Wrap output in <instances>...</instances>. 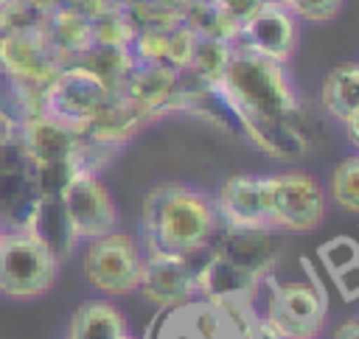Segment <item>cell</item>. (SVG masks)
Wrapping results in <instances>:
<instances>
[{
  "label": "cell",
  "mask_w": 359,
  "mask_h": 339,
  "mask_svg": "<svg viewBox=\"0 0 359 339\" xmlns=\"http://www.w3.org/2000/svg\"><path fill=\"white\" fill-rule=\"evenodd\" d=\"M222 233L216 202L191 185H157L143 199L140 238L146 252L194 258Z\"/></svg>",
  "instance_id": "obj_1"
},
{
  "label": "cell",
  "mask_w": 359,
  "mask_h": 339,
  "mask_svg": "<svg viewBox=\"0 0 359 339\" xmlns=\"http://www.w3.org/2000/svg\"><path fill=\"white\" fill-rule=\"evenodd\" d=\"M258 311L252 300H213L191 294L157 305L140 339H252Z\"/></svg>",
  "instance_id": "obj_2"
},
{
  "label": "cell",
  "mask_w": 359,
  "mask_h": 339,
  "mask_svg": "<svg viewBox=\"0 0 359 339\" xmlns=\"http://www.w3.org/2000/svg\"><path fill=\"white\" fill-rule=\"evenodd\" d=\"M219 87L236 106L238 118H297L300 101L286 67L236 42Z\"/></svg>",
  "instance_id": "obj_3"
},
{
  "label": "cell",
  "mask_w": 359,
  "mask_h": 339,
  "mask_svg": "<svg viewBox=\"0 0 359 339\" xmlns=\"http://www.w3.org/2000/svg\"><path fill=\"white\" fill-rule=\"evenodd\" d=\"M264 213L269 227L289 233H311L325 216V193L306 171H283L261 177Z\"/></svg>",
  "instance_id": "obj_4"
},
{
  "label": "cell",
  "mask_w": 359,
  "mask_h": 339,
  "mask_svg": "<svg viewBox=\"0 0 359 339\" xmlns=\"http://www.w3.org/2000/svg\"><path fill=\"white\" fill-rule=\"evenodd\" d=\"M109 92L112 90L84 64L79 62L62 64L59 73L42 87L39 115L73 132H81L84 123L98 112V106L107 101Z\"/></svg>",
  "instance_id": "obj_5"
},
{
  "label": "cell",
  "mask_w": 359,
  "mask_h": 339,
  "mask_svg": "<svg viewBox=\"0 0 359 339\" xmlns=\"http://www.w3.org/2000/svg\"><path fill=\"white\" fill-rule=\"evenodd\" d=\"M59 275V263L25 230L0 235V294L31 300L45 294Z\"/></svg>",
  "instance_id": "obj_6"
},
{
  "label": "cell",
  "mask_w": 359,
  "mask_h": 339,
  "mask_svg": "<svg viewBox=\"0 0 359 339\" xmlns=\"http://www.w3.org/2000/svg\"><path fill=\"white\" fill-rule=\"evenodd\" d=\"M140 247L132 235L126 233H107L101 238L87 241L81 269L84 277L104 294L109 297H123L137 289V275H140Z\"/></svg>",
  "instance_id": "obj_7"
},
{
  "label": "cell",
  "mask_w": 359,
  "mask_h": 339,
  "mask_svg": "<svg viewBox=\"0 0 359 339\" xmlns=\"http://www.w3.org/2000/svg\"><path fill=\"white\" fill-rule=\"evenodd\" d=\"M34 160L17 137L0 140V224L11 230H25L36 202H39Z\"/></svg>",
  "instance_id": "obj_8"
},
{
  "label": "cell",
  "mask_w": 359,
  "mask_h": 339,
  "mask_svg": "<svg viewBox=\"0 0 359 339\" xmlns=\"http://www.w3.org/2000/svg\"><path fill=\"white\" fill-rule=\"evenodd\" d=\"M62 64L65 62L48 42L42 25H25L0 34V67L8 76L25 84L45 87L59 73Z\"/></svg>",
  "instance_id": "obj_9"
},
{
  "label": "cell",
  "mask_w": 359,
  "mask_h": 339,
  "mask_svg": "<svg viewBox=\"0 0 359 339\" xmlns=\"http://www.w3.org/2000/svg\"><path fill=\"white\" fill-rule=\"evenodd\" d=\"M62 205L79 241H93L115 230V202L95 174L73 177L62 191Z\"/></svg>",
  "instance_id": "obj_10"
},
{
  "label": "cell",
  "mask_w": 359,
  "mask_h": 339,
  "mask_svg": "<svg viewBox=\"0 0 359 339\" xmlns=\"http://www.w3.org/2000/svg\"><path fill=\"white\" fill-rule=\"evenodd\" d=\"M236 45L286 64L297 50V17L278 3H264L236 34Z\"/></svg>",
  "instance_id": "obj_11"
},
{
  "label": "cell",
  "mask_w": 359,
  "mask_h": 339,
  "mask_svg": "<svg viewBox=\"0 0 359 339\" xmlns=\"http://www.w3.org/2000/svg\"><path fill=\"white\" fill-rule=\"evenodd\" d=\"M135 291H143L146 300L157 305L185 300L196 294V266L191 263V258L146 252L140 258V275Z\"/></svg>",
  "instance_id": "obj_12"
},
{
  "label": "cell",
  "mask_w": 359,
  "mask_h": 339,
  "mask_svg": "<svg viewBox=\"0 0 359 339\" xmlns=\"http://www.w3.org/2000/svg\"><path fill=\"white\" fill-rule=\"evenodd\" d=\"M216 213L222 227L227 230H269L266 213H264V193H261V177L255 174H236L224 179L219 188Z\"/></svg>",
  "instance_id": "obj_13"
},
{
  "label": "cell",
  "mask_w": 359,
  "mask_h": 339,
  "mask_svg": "<svg viewBox=\"0 0 359 339\" xmlns=\"http://www.w3.org/2000/svg\"><path fill=\"white\" fill-rule=\"evenodd\" d=\"M180 70L168 64H135L121 92L129 95L143 115H163L174 106Z\"/></svg>",
  "instance_id": "obj_14"
},
{
  "label": "cell",
  "mask_w": 359,
  "mask_h": 339,
  "mask_svg": "<svg viewBox=\"0 0 359 339\" xmlns=\"http://www.w3.org/2000/svg\"><path fill=\"white\" fill-rule=\"evenodd\" d=\"M25 233H31L59 266H62V261L70 258V252L79 241L70 227V219L65 213L62 196H39V202L25 224Z\"/></svg>",
  "instance_id": "obj_15"
},
{
  "label": "cell",
  "mask_w": 359,
  "mask_h": 339,
  "mask_svg": "<svg viewBox=\"0 0 359 339\" xmlns=\"http://www.w3.org/2000/svg\"><path fill=\"white\" fill-rule=\"evenodd\" d=\"M241 134L272 157H300L309 151V140L297 126V118H238Z\"/></svg>",
  "instance_id": "obj_16"
},
{
  "label": "cell",
  "mask_w": 359,
  "mask_h": 339,
  "mask_svg": "<svg viewBox=\"0 0 359 339\" xmlns=\"http://www.w3.org/2000/svg\"><path fill=\"white\" fill-rule=\"evenodd\" d=\"M258 280L261 277L233 266L213 249L196 266V294H205L213 300H252Z\"/></svg>",
  "instance_id": "obj_17"
},
{
  "label": "cell",
  "mask_w": 359,
  "mask_h": 339,
  "mask_svg": "<svg viewBox=\"0 0 359 339\" xmlns=\"http://www.w3.org/2000/svg\"><path fill=\"white\" fill-rule=\"evenodd\" d=\"M320 104L334 120L345 126L359 120V64L356 62H339L328 70L320 87Z\"/></svg>",
  "instance_id": "obj_18"
},
{
  "label": "cell",
  "mask_w": 359,
  "mask_h": 339,
  "mask_svg": "<svg viewBox=\"0 0 359 339\" xmlns=\"http://www.w3.org/2000/svg\"><path fill=\"white\" fill-rule=\"evenodd\" d=\"M272 305L278 311H283L286 317H292L300 328H306L311 336H317V331L323 328L325 322V314H328V300H325V291L320 289L317 280L311 283H286L275 291L272 297Z\"/></svg>",
  "instance_id": "obj_19"
},
{
  "label": "cell",
  "mask_w": 359,
  "mask_h": 339,
  "mask_svg": "<svg viewBox=\"0 0 359 339\" xmlns=\"http://www.w3.org/2000/svg\"><path fill=\"white\" fill-rule=\"evenodd\" d=\"M48 42L53 45V50L59 53V59L65 62V56H81L90 45H93V22L73 11L70 6H59L50 14H45V20L39 22Z\"/></svg>",
  "instance_id": "obj_20"
},
{
  "label": "cell",
  "mask_w": 359,
  "mask_h": 339,
  "mask_svg": "<svg viewBox=\"0 0 359 339\" xmlns=\"http://www.w3.org/2000/svg\"><path fill=\"white\" fill-rule=\"evenodd\" d=\"M216 238L219 247L213 252H219L233 266L261 277L272 258V241L266 238V230H224Z\"/></svg>",
  "instance_id": "obj_21"
},
{
  "label": "cell",
  "mask_w": 359,
  "mask_h": 339,
  "mask_svg": "<svg viewBox=\"0 0 359 339\" xmlns=\"http://www.w3.org/2000/svg\"><path fill=\"white\" fill-rule=\"evenodd\" d=\"M129 333L123 314L107 300L81 303L67 325V339H121Z\"/></svg>",
  "instance_id": "obj_22"
},
{
  "label": "cell",
  "mask_w": 359,
  "mask_h": 339,
  "mask_svg": "<svg viewBox=\"0 0 359 339\" xmlns=\"http://www.w3.org/2000/svg\"><path fill=\"white\" fill-rule=\"evenodd\" d=\"M230 50H233V42H227V39L199 36L188 70H191L196 78H202V81L219 84V78H222V73H224V67H227Z\"/></svg>",
  "instance_id": "obj_23"
},
{
  "label": "cell",
  "mask_w": 359,
  "mask_h": 339,
  "mask_svg": "<svg viewBox=\"0 0 359 339\" xmlns=\"http://www.w3.org/2000/svg\"><path fill=\"white\" fill-rule=\"evenodd\" d=\"M135 22L129 20L123 6H112L101 17L93 20V45H109V48H129L135 39Z\"/></svg>",
  "instance_id": "obj_24"
},
{
  "label": "cell",
  "mask_w": 359,
  "mask_h": 339,
  "mask_svg": "<svg viewBox=\"0 0 359 339\" xmlns=\"http://www.w3.org/2000/svg\"><path fill=\"white\" fill-rule=\"evenodd\" d=\"M331 196L334 202L348 210L356 213L359 210V157L348 154L331 174Z\"/></svg>",
  "instance_id": "obj_25"
},
{
  "label": "cell",
  "mask_w": 359,
  "mask_h": 339,
  "mask_svg": "<svg viewBox=\"0 0 359 339\" xmlns=\"http://www.w3.org/2000/svg\"><path fill=\"white\" fill-rule=\"evenodd\" d=\"M317 258L325 266V272L334 277L337 272H342V269H348L359 261V244L351 235H334L325 244H320Z\"/></svg>",
  "instance_id": "obj_26"
},
{
  "label": "cell",
  "mask_w": 359,
  "mask_h": 339,
  "mask_svg": "<svg viewBox=\"0 0 359 339\" xmlns=\"http://www.w3.org/2000/svg\"><path fill=\"white\" fill-rule=\"evenodd\" d=\"M199 34H194L188 25L177 22L174 28H168V48H165V64L174 70H188L194 48H196Z\"/></svg>",
  "instance_id": "obj_27"
},
{
  "label": "cell",
  "mask_w": 359,
  "mask_h": 339,
  "mask_svg": "<svg viewBox=\"0 0 359 339\" xmlns=\"http://www.w3.org/2000/svg\"><path fill=\"white\" fill-rule=\"evenodd\" d=\"M286 8L309 22H328L342 11V0H289Z\"/></svg>",
  "instance_id": "obj_28"
},
{
  "label": "cell",
  "mask_w": 359,
  "mask_h": 339,
  "mask_svg": "<svg viewBox=\"0 0 359 339\" xmlns=\"http://www.w3.org/2000/svg\"><path fill=\"white\" fill-rule=\"evenodd\" d=\"M219 6H222V11L241 28L252 14H258L261 11V6L266 3V0H216Z\"/></svg>",
  "instance_id": "obj_29"
},
{
  "label": "cell",
  "mask_w": 359,
  "mask_h": 339,
  "mask_svg": "<svg viewBox=\"0 0 359 339\" xmlns=\"http://www.w3.org/2000/svg\"><path fill=\"white\" fill-rule=\"evenodd\" d=\"M331 280H334V286H337V291H339V297H342L345 303L356 300V289H359V263H353V266L337 272Z\"/></svg>",
  "instance_id": "obj_30"
},
{
  "label": "cell",
  "mask_w": 359,
  "mask_h": 339,
  "mask_svg": "<svg viewBox=\"0 0 359 339\" xmlns=\"http://www.w3.org/2000/svg\"><path fill=\"white\" fill-rule=\"evenodd\" d=\"M331 339H359V322H356V317H348L342 325H337V331H334Z\"/></svg>",
  "instance_id": "obj_31"
},
{
  "label": "cell",
  "mask_w": 359,
  "mask_h": 339,
  "mask_svg": "<svg viewBox=\"0 0 359 339\" xmlns=\"http://www.w3.org/2000/svg\"><path fill=\"white\" fill-rule=\"evenodd\" d=\"M154 3H157V6H163V8H171V11H177V14H180V11H182V8H185L191 0H154Z\"/></svg>",
  "instance_id": "obj_32"
},
{
  "label": "cell",
  "mask_w": 359,
  "mask_h": 339,
  "mask_svg": "<svg viewBox=\"0 0 359 339\" xmlns=\"http://www.w3.org/2000/svg\"><path fill=\"white\" fill-rule=\"evenodd\" d=\"M266 3H278V6H286L289 0H266Z\"/></svg>",
  "instance_id": "obj_33"
},
{
  "label": "cell",
  "mask_w": 359,
  "mask_h": 339,
  "mask_svg": "<svg viewBox=\"0 0 359 339\" xmlns=\"http://www.w3.org/2000/svg\"><path fill=\"white\" fill-rule=\"evenodd\" d=\"M121 339H135V336H129V333H123V336H121Z\"/></svg>",
  "instance_id": "obj_34"
},
{
  "label": "cell",
  "mask_w": 359,
  "mask_h": 339,
  "mask_svg": "<svg viewBox=\"0 0 359 339\" xmlns=\"http://www.w3.org/2000/svg\"><path fill=\"white\" fill-rule=\"evenodd\" d=\"M0 235H3V224H0Z\"/></svg>",
  "instance_id": "obj_35"
}]
</instances>
